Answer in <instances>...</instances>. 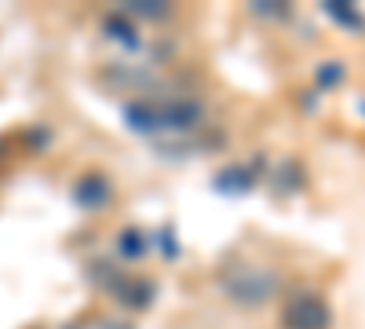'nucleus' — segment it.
<instances>
[{
	"mask_svg": "<svg viewBox=\"0 0 365 329\" xmlns=\"http://www.w3.org/2000/svg\"><path fill=\"white\" fill-rule=\"evenodd\" d=\"M220 285L227 289V296L234 304H249V308H259L267 304L274 293H278L282 278L267 271V267H256V263H241V267H227Z\"/></svg>",
	"mask_w": 365,
	"mask_h": 329,
	"instance_id": "obj_1",
	"label": "nucleus"
},
{
	"mask_svg": "<svg viewBox=\"0 0 365 329\" xmlns=\"http://www.w3.org/2000/svg\"><path fill=\"white\" fill-rule=\"evenodd\" d=\"M282 325L285 329H329L332 325V311H329L322 293L299 289V293L285 296V304H282Z\"/></svg>",
	"mask_w": 365,
	"mask_h": 329,
	"instance_id": "obj_2",
	"label": "nucleus"
},
{
	"mask_svg": "<svg viewBox=\"0 0 365 329\" xmlns=\"http://www.w3.org/2000/svg\"><path fill=\"white\" fill-rule=\"evenodd\" d=\"M154 117H158V132H187L201 121V103L197 99L154 103Z\"/></svg>",
	"mask_w": 365,
	"mask_h": 329,
	"instance_id": "obj_3",
	"label": "nucleus"
},
{
	"mask_svg": "<svg viewBox=\"0 0 365 329\" xmlns=\"http://www.w3.org/2000/svg\"><path fill=\"white\" fill-rule=\"evenodd\" d=\"M110 198H113V187H110V179L103 172H88L73 183V201L84 208V213H99V208L110 205Z\"/></svg>",
	"mask_w": 365,
	"mask_h": 329,
	"instance_id": "obj_4",
	"label": "nucleus"
},
{
	"mask_svg": "<svg viewBox=\"0 0 365 329\" xmlns=\"http://www.w3.org/2000/svg\"><path fill=\"white\" fill-rule=\"evenodd\" d=\"M154 293H158V285L150 282V278H120V285L113 289V296L125 308H135V311H143V308H150L154 304Z\"/></svg>",
	"mask_w": 365,
	"mask_h": 329,
	"instance_id": "obj_5",
	"label": "nucleus"
},
{
	"mask_svg": "<svg viewBox=\"0 0 365 329\" xmlns=\"http://www.w3.org/2000/svg\"><path fill=\"white\" fill-rule=\"evenodd\" d=\"M216 187L220 194H249L256 187V172L249 165H227L220 176H216Z\"/></svg>",
	"mask_w": 365,
	"mask_h": 329,
	"instance_id": "obj_6",
	"label": "nucleus"
},
{
	"mask_svg": "<svg viewBox=\"0 0 365 329\" xmlns=\"http://www.w3.org/2000/svg\"><path fill=\"white\" fill-rule=\"evenodd\" d=\"M103 29H106V34L117 41V44H125V48H139V34H135V26L125 19V15H106L103 19Z\"/></svg>",
	"mask_w": 365,
	"mask_h": 329,
	"instance_id": "obj_7",
	"label": "nucleus"
},
{
	"mask_svg": "<svg viewBox=\"0 0 365 329\" xmlns=\"http://www.w3.org/2000/svg\"><path fill=\"white\" fill-rule=\"evenodd\" d=\"M303 168H299V161H282L278 165V172H274V191H282V194H296L299 187H303Z\"/></svg>",
	"mask_w": 365,
	"mask_h": 329,
	"instance_id": "obj_8",
	"label": "nucleus"
},
{
	"mask_svg": "<svg viewBox=\"0 0 365 329\" xmlns=\"http://www.w3.org/2000/svg\"><path fill=\"white\" fill-rule=\"evenodd\" d=\"M325 15L336 22V26H344V29H365V19L354 11V4H344V0H332V4H325Z\"/></svg>",
	"mask_w": 365,
	"mask_h": 329,
	"instance_id": "obj_9",
	"label": "nucleus"
},
{
	"mask_svg": "<svg viewBox=\"0 0 365 329\" xmlns=\"http://www.w3.org/2000/svg\"><path fill=\"white\" fill-rule=\"evenodd\" d=\"M120 256H125V260H143V256H146L143 231H135V227H125V231H120Z\"/></svg>",
	"mask_w": 365,
	"mask_h": 329,
	"instance_id": "obj_10",
	"label": "nucleus"
},
{
	"mask_svg": "<svg viewBox=\"0 0 365 329\" xmlns=\"http://www.w3.org/2000/svg\"><path fill=\"white\" fill-rule=\"evenodd\" d=\"M125 11L128 15H146V19H165L168 15V8L165 4H154V0H139V4H128Z\"/></svg>",
	"mask_w": 365,
	"mask_h": 329,
	"instance_id": "obj_11",
	"label": "nucleus"
},
{
	"mask_svg": "<svg viewBox=\"0 0 365 329\" xmlns=\"http://www.w3.org/2000/svg\"><path fill=\"white\" fill-rule=\"evenodd\" d=\"M344 81V66L340 63H322L318 66V84L322 88H332V84H340Z\"/></svg>",
	"mask_w": 365,
	"mask_h": 329,
	"instance_id": "obj_12",
	"label": "nucleus"
},
{
	"mask_svg": "<svg viewBox=\"0 0 365 329\" xmlns=\"http://www.w3.org/2000/svg\"><path fill=\"white\" fill-rule=\"evenodd\" d=\"M252 11H256V15H267V19H289V8H285V4L270 8L267 0H259V4H252Z\"/></svg>",
	"mask_w": 365,
	"mask_h": 329,
	"instance_id": "obj_13",
	"label": "nucleus"
},
{
	"mask_svg": "<svg viewBox=\"0 0 365 329\" xmlns=\"http://www.w3.org/2000/svg\"><path fill=\"white\" fill-rule=\"evenodd\" d=\"M172 238H175V234H172V227H165V231L158 234V246H165V256H179V246L172 242Z\"/></svg>",
	"mask_w": 365,
	"mask_h": 329,
	"instance_id": "obj_14",
	"label": "nucleus"
},
{
	"mask_svg": "<svg viewBox=\"0 0 365 329\" xmlns=\"http://www.w3.org/2000/svg\"><path fill=\"white\" fill-rule=\"evenodd\" d=\"M361 113H365V99H361Z\"/></svg>",
	"mask_w": 365,
	"mask_h": 329,
	"instance_id": "obj_15",
	"label": "nucleus"
}]
</instances>
